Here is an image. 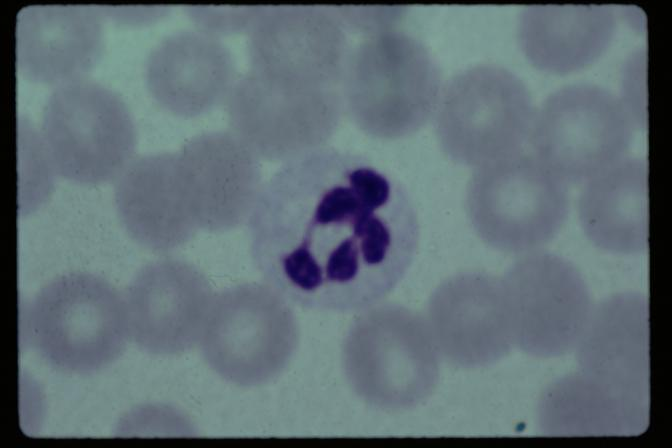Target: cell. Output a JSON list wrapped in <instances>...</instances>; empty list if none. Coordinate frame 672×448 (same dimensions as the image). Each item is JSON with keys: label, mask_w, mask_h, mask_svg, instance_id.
<instances>
[{"label": "cell", "mask_w": 672, "mask_h": 448, "mask_svg": "<svg viewBox=\"0 0 672 448\" xmlns=\"http://www.w3.org/2000/svg\"><path fill=\"white\" fill-rule=\"evenodd\" d=\"M247 224L264 281L320 312L357 313L383 301L420 240L407 189L367 158L327 146L282 164Z\"/></svg>", "instance_id": "1"}, {"label": "cell", "mask_w": 672, "mask_h": 448, "mask_svg": "<svg viewBox=\"0 0 672 448\" xmlns=\"http://www.w3.org/2000/svg\"><path fill=\"white\" fill-rule=\"evenodd\" d=\"M443 84L430 50L396 28L350 47L340 93L344 113L358 129L396 140L433 120Z\"/></svg>", "instance_id": "2"}, {"label": "cell", "mask_w": 672, "mask_h": 448, "mask_svg": "<svg viewBox=\"0 0 672 448\" xmlns=\"http://www.w3.org/2000/svg\"><path fill=\"white\" fill-rule=\"evenodd\" d=\"M440 353L424 315L381 301L359 312L342 344V364L354 394L388 412L414 408L434 392Z\"/></svg>", "instance_id": "3"}, {"label": "cell", "mask_w": 672, "mask_h": 448, "mask_svg": "<svg viewBox=\"0 0 672 448\" xmlns=\"http://www.w3.org/2000/svg\"><path fill=\"white\" fill-rule=\"evenodd\" d=\"M24 330L43 361L69 374L109 366L130 338L124 295L86 272L60 275L39 289L25 306Z\"/></svg>", "instance_id": "4"}, {"label": "cell", "mask_w": 672, "mask_h": 448, "mask_svg": "<svg viewBox=\"0 0 672 448\" xmlns=\"http://www.w3.org/2000/svg\"><path fill=\"white\" fill-rule=\"evenodd\" d=\"M299 339L292 303L265 281L245 282L215 293L198 346L220 378L255 387L282 374Z\"/></svg>", "instance_id": "5"}, {"label": "cell", "mask_w": 672, "mask_h": 448, "mask_svg": "<svg viewBox=\"0 0 672 448\" xmlns=\"http://www.w3.org/2000/svg\"><path fill=\"white\" fill-rule=\"evenodd\" d=\"M534 113L530 92L517 74L482 63L443 84L433 120L443 152L475 169L520 152L529 141Z\"/></svg>", "instance_id": "6"}, {"label": "cell", "mask_w": 672, "mask_h": 448, "mask_svg": "<svg viewBox=\"0 0 672 448\" xmlns=\"http://www.w3.org/2000/svg\"><path fill=\"white\" fill-rule=\"evenodd\" d=\"M567 183L535 155L522 151L474 169L466 211L491 248L524 254L554 238L569 211Z\"/></svg>", "instance_id": "7"}, {"label": "cell", "mask_w": 672, "mask_h": 448, "mask_svg": "<svg viewBox=\"0 0 672 448\" xmlns=\"http://www.w3.org/2000/svg\"><path fill=\"white\" fill-rule=\"evenodd\" d=\"M639 124L630 103L611 90L574 83L554 90L535 109L528 142L565 183L585 182L626 157Z\"/></svg>", "instance_id": "8"}, {"label": "cell", "mask_w": 672, "mask_h": 448, "mask_svg": "<svg viewBox=\"0 0 672 448\" xmlns=\"http://www.w3.org/2000/svg\"><path fill=\"white\" fill-rule=\"evenodd\" d=\"M39 133L56 174L80 184L117 179L136 146L126 103L111 88L85 78L52 90Z\"/></svg>", "instance_id": "9"}, {"label": "cell", "mask_w": 672, "mask_h": 448, "mask_svg": "<svg viewBox=\"0 0 672 448\" xmlns=\"http://www.w3.org/2000/svg\"><path fill=\"white\" fill-rule=\"evenodd\" d=\"M249 71L287 91L340 89L350 50L331 6H264L249 31Z\"/></svg>", "instance_id": "10"}, {"label": "cell", "mask_w": 672, "mask_h": 448, "mask_svg": "<svg viewBox=\"0 0 672 448\" xmlns=\"http://www.w3.org/2000/svg\"><path fill=\"white\" fill-rule=\"evenodd\" d=\"M500 279L514 347L545 358L576 347L594 305L571 262L536 250L521 254Z\"/></svg>", "instance_id": "11"}, {"label": "cell", "mask_w": 672, "mask_h": 448, "mask_svg": "<svg viewBox=\"0 0 672 448\" xmlns=\"http://www.w3.org/2000/svg\"><path fill=\"white\" fill-rule=\"evenodd\" d=\"M225 107L229 130L260 160L282 164L326 147L345 115L340 89L280 90L249 70Z\"/></svg>", "instance_id": "12"}, {"label": "cell", "mask_w": 672, "mask_h": 448, "mask_svg": "<svg viewBox=\"0 0 672 448\" xmlns=\"http://www.w3.org/2000/svg\"><path fill=\"white\" fill-rule=\"evenodd\" d=\"M175 153L182 195L198 230L225 232L249 222L265 182L260 159L233 132L199 133Z\"/></svg>", "instance_id": "13"}, {"label": "cell", "mask_w": 672, "mask_h": 448, "mask_svg": "<svg viewBox=\"0 0 672 448\" xmlns=\"http://www.w3.org/2000/svg\"><path fill=\"white\" fill-rule=\"evenodd\" d=\"M214 295L190 262L162 258L143 266L124 295L130 339L153 355L188 352L199 345Z\"/></svg>", "instance_id": "14"}, {"label": "cell", "mask_w": 672, "mask_h": 448, "mask_svg": "<svg viewBox=\"0 0 672 448\" xmlns=\"http://www.w3.org/2000/svg\"><path fill=\"white\" fill-rule=\"evenodd\" d=\"M424 317L441 358L455 366L491 365L514 347L500 276L448 277L433 290Z\"/></svg>", "instance_id": "15"}, {"label": "cell", "mask_w": 672, "mask_h": 448, "mask_svg": "<svg viewBox=\"0 0 672 448\" xmlns=\"http://www.w3.org/2000/svg\"><path fill=\"white\" fill-rule=\"evenodd\" d=\"M580 373L614 396L649 407V303L621 292L593 306L576 345Z\"/></svg>", "instance_id": "16"}, {"label": "cell", "mask_w": 672, "mask_h": 448, "mask_svg": "<svg viewBox=\"0 0 672 448\" xmlns=\"http://www.w3.org/2000/svg\"><path fill=\"white\" fill-rule=\"evenodd\" d=\"M239 74L221 38L198 28L174 31L150 51L145 80L153 99L166 111L199 117L225 104Z\"/></svg>", "instance_id": "17"}, {"label": "cell", "mask_w": 672, "mask_h": 448, "mask_svg": "<svg viewBox=\"0 0 672 448\" xmlns=\"http://www.w3.org/2000/svg\"><path fill=\"white\" fill-rule=\"evenodd\" d=\"M103 49L102 12L86 4H36L16 20V64L29 80L61 85L78 80Z\"/></svg>", "instance_id": "18"}, {"label": "cell", "mask_w": 672, "mask_h": 448, "mask_svg": "<svg viewBox=\"0 0 672 448\" xmlns=\"http://www.w3.org/2000/svg\"><path fill=\"white\" fill-rule=\"evenodd\" d=\"M114 202L129 236L153 252L174 251L199 231L182 195L175 152L133 158L116 179Z\"/></svg>", "instance_id": "19"}, {"label": "cell", "mask_w": 672, "mask_h": 448, "mask_svg": "<svg viewBox=\"0 0 672 448\" xmlns=\"http://www.w3.org/2000/svg\"><path fill=\"white\" fill-rule=\"evenodd\" d=\"M606 4L528 5L518 20L522 52L536 68L551 73L580 70L600 58L616 29Z\"/></svg>", "instance_id": "20"}, {"label": "cell", "mask_w": 672, "mask_h": 448, "mask_svg": "<svg viewBox=\"0 0 672 448\" xmlns=\"http://www.w3.org/2000/svg\"><path fill=\"white\" fill-rule=\"evenodd\" d=\"M578 215L586 237L598 248L632 255L647 249L648 164L624 157L585 181Z\"/></svg>", "instance_id": "21"}, {"label": "cell", "mask_w": 672, "mask_h": 448, "mask_svg": "<svg viewBox=\"0 0 672 448\" xmlns=\"http://www.w3.org/2000/svg\"><path fill=\"white\" fill-rule=\"evenodd\" d=\"M649 408L628 403L578 372L544 392L539 422L549 435H631L645 430Z\"/></svg>", "instance_id": "22"}, {"label": "cell", "mask_w": 672, "mask_h": 448, "mask_svg": "<svg viewBox=\"0 0 672 448\" xmlns=\"http://www.w3.org/2000/svg\"><path fill=\"white\" fill-rule=\"evenodd\" d=\"M264 6L186 5L184 11L195 27L216 37L248 34Z\"/></svg>", "instance_id": "23"}, {"label": "cell", "mask_w": 672, "mask_h": 448, "mask_svg": "<svg viewBox=\"0 0 672 448\" xmlns=\"http://www.w3.org/2000/svg\"><path fill=\"white\" fill-rule=\"evenodd\" d=\"M347 32L363 37L396 29L406 9L402 6H334L332 7Z\"/></svg>", "instance_id": "24"}, {"label": "cell", "mask_w": 672, "mask_h": 448, "mask_svg": "<svg viewBox=\"0 0 672 448\" xmlns=\"http://www.w3.org/2000/svg\"><path fill=\"white\" fill-rule=\"evenodd\" d=\"M100 11L106 13L110 18L129 22L153 21L165 16L169 12V6H143L141 8L101 6Z\"/></svg>", "instance_id": "25"}]
</instances>
